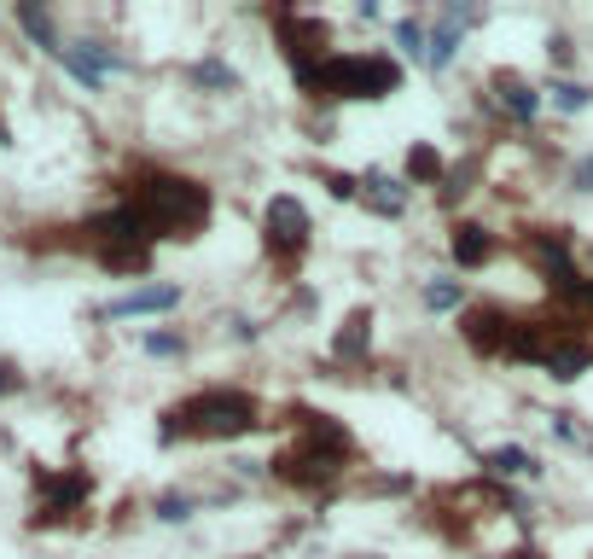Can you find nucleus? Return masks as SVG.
<instances>
[{"label":"nucleus","mask_w":593,"mask_h":559,"mask_svg":"<svg viewBox=\"0 0 593 559\" xmlns=\"http://www.w3.org/2000/svg\"><path fill=\"white\" fill-rule=\"evenodd\" d=\"M122 210L140 222V234L158 239H198L210 227V187L192 175H169V169H140L122 193Z\"/></svg>","instance_id":"obj_1"},{"label":"nucleus","mask_w":593,"mask_h":559,"mask_svg":"<svg viewBox=\"0 0 593 559\" xmlns=\"http://www.w3.org/2000/svg\"><path fill=\"white\" fill-rule=\"evenodd\" d=\"M263 425V409H256V396L245 391H192V396H180L175 409H164V425H158V438L164 443H234L245 438V431Z\"/></svg>","instance_id":"obj_2"},{"label":"nucleus","mask_w":593,"mask_h":559,"mask_svg":"<svg viewBox=\"0 0 593 559\" xmlns=\"http://www.w3.org/2000/svg\"><path fill=\"white\" fill-rule=\"evenodd\" d=\"M349 461H355V438L338 420H332V414H297L291 449H279L268 467H274V478H286V484H297V490H320Z\"/></svg>","instance_id":"obj_3"},{"label":"nucleus","mask_w":593,"mask_h":559,"mask_svg":"<svg viewBox=\"0 0 593 559\" xmlns=\"http://www.w3.org/2000/svg\"><path fill=\"white\" fill-rule=\"evenodd\" d=\"M402 88V65L384 53H332L315 76H303V94L315 99H391Z\"/></svg>","instance_id":"obj_4"},{"label":"nucleus","mask_w":593,"mask_h":559,"mask_svg":"<svg viewBox=\"0 0 593 559\" xmlns=\"http://www.w3.org/2000/svg\"><path fill=\"white\" fill-rule=\"evenodd\" d=\"M274 30L279 41H286V59L297 70V82L303 76H315L326 59H332V30L320 18H303V12H274Z\"/></svg>","instance_id":"obj_5"},{"label":"nucleus","mask_w":593,"mask_h":559,"mask_svg":"<svg viewBox=\"0 0 593 559\" xmlns=\"http://www.w3.org/2000/svg\"><path fill=\"white\" fill-rule=\"evenodd\" d=\"M308 234H315V227H308V210L297 205L291 193L268 198V210H263V239H268V251H274V257L286 263V268L308 251Z\"/></svg>","instance_id":"obj_6"},{"label":"nucleus","mask_w":593,"mask_h":559,"mask_svg":"<svg viewBox=\"0 0 593 559\" xmlns=\"http://www.w3.org/2000/svg\"><path fill=\"white\" fill-rule=\"evenodd\" d=\"M82 496H88V478H82V472L47 478V496H41V507H36V524H59V519H70L76 507H82Z\"/></svg>","instance_id":"obj_7"},{"label":"nucleus","mask_w":593,"mask_h":559,"mask_svg":"<svg viewBox=\"0 0 593 559\" xmlns=\"http://www.w3.org/2000/svg\"><path fill=\"white\" fill-rule=\"evenodd\" d=\"M488 88H495V99H501V111H512L518 122H535V111H541V99H535V88L524 82L518 70H495L488 76Z\"/></svg>","instance_id":"obj_8"},{"label":"nucleus","mask_w":593,"mask_h":559,"mask_svg":"<svg viewBox=\"0 0 593 559\" xmlns=\"http://www.w3.org/2000/svg\"><path fill=\"white\" fill-rule=\"evenodd\" d=\"M175 303H180L175 286H140V292L106 303V315H111V321H122V315H164V310H175Z\"/></svg>","instance_id":"obj_9"},{"label":"nucleus","mask_w":593,"mask_h":559,"mask_svg":"<svg viewBox=\"0 0 593 559\" xmlns=\"http://www.w3.org/2000/svg\"><path fill=\"white\" fill-rule=\"evenodd\" d=\"M448 245H454V263H459V268H483L488 257H495V234L477 227V222H459Z\"/></svg>","instance_id":"obj_10"},{"label":"nucleus","mask_w":593,"mask_h":559,"mask_svg":"<svg viewBox=\"0 0 593 559\" xmlns=\"http://www.w3.org/2000/svg\"><path fill=\"white\" fill-rule=\"evenodd\" d=\"M360 198L378 210V216H402V205H407V187L396 182V175H384V169H367L360 175Z\"/></svg>","instance_id":"obj_11"},{"label":"nucleus","mask_w":593,"mask_h":559,"mask_svg":"<svg viewBox=\"0 0 593 559\" xmlns=\"http://www.w3.org/2000/svg\"><path fill=\"white\" fill-rule=\"evenodd\" d=\"M373 344V310H355L349 321H344V333H338V344H332V355H338V362H355L360 350Z\"/></svg>","instance_id":"obj_12"},{"label":"nucleus","mask_w":593,"mask_h":559,"mask_svg":"<svg viewBox=\"0 0 593 559\" xmlns=\"http://www.w3.org/2000/svg\"><path fill=\"white\" fill-rule=\"evenodd\" d=\"M483 467L495 472V478H530V472H541L530 449H488V454H483Z\"/></svg>","instance_id":"obj_13"},{"label":"nucleus","mask_w":593,"mask_h":559,"mask_svg":"<svg viewBox=\"0 0 593 559\" xmlns=\"http://www.w3.org/2000/svg\"><path fill=\"white\" fill-rule=\"evenodd\" d=\"M396 47L402 53H414V59H425L431 65V30L419 18H396Z\"/></svg>","instance_id":"obj_14"},{"label":"nucleus","mask_w":593,"mask_h":559,"mask_svg":"<svg viewBox=\"0 0 593 559\" xmlns=\"http://www.w3.org/2000/svg\"><path fill=\"white\" fill-rule=\"evenodd\" d=\"M454 47H459V18L448 12V18L431 30V70H443V65L454 59Z\"/></svg>","instance_id":"obj_15"},{"label":"nucleus","mask_w":593,"mask_h":559,"mask_svg":"<svg viewBox=\"0 0 593 559\" xmlns=\"http://www.w3.org/2000/svg\"><path fill=\"white\" fill-rule=\"evenodd\" d=\"M407 182H419V187L443 182V158H436L431 146H414V151H407Z\"/></svg>","instance_id":"obj_16"},{"label":"nucleus","mask_w":593,"mask_h":559,"mask_svg":"<svg viewBox=\"0 0 593 559\" xmlns=\"http://www.w3.org/2000/svg\"><path fill=\"white\" fill-rule=\"evenodd\" d=\"M192 82L198 88H239V76L227 70L221 59H204V65H192Z\"/></svg>","instance_id":"obj_17"},{"label":"nucleus","mask_w":593,"mask_h":559,"mask_svg":"<svg viewBox=\"0 0 593 559\" xmlns=\"http://www.w3.org/2000/svg\"><path fill=\"white\" fill-rule=\"evenodd\" d=\"M587 99H593V94H587L582 82H553V106H559V111H582Z\"/></svg>","instance_id":"obj_18"},{"label":"nucleus","mask_w":593,"mask_h":559,"mask_svg":"<svg viewBox=\"0 0 593 559\" xmlns=\"http://www.w3.org/2000/svg\"><path fill=\"white\" fill-rule=\"evenodd\" d=\"M425 303L431 310H459V286L454 280H436V286H425Z\"/></svg>","instance_id":"obj_19"},{"label":"nucleus","mask_w":593,"mask_h":559,"mask_svg":"<svg viewBox=\"0 0 593 559\" xmlns=\"http://www.w3.org/2000/svg\"><path fill=\"white\" fill-rule=\"evenodd\" d=\"M158 519H169V524L192 519V501H187V496H164V501H158Z\"/></svg>","instance_id":"obj_20"},{"label":"nucleus","mask_w":593,"mask_h":559,"mask_svg":"<svg viewBox=\"0 0 593 559\" xmlns=\"http://www.w3.org/2000/svg\"><path fill=\"white\" fill-rule=\"evenodd\" d=\"M146 350H151V355H180V339H175V333H151Z\"/></svg>","instance_id":"obj_21"},{"label":"nucleus","mask_w":593,"mask_h":559,"mask_svg":"<svg viewBox=\"0 0 593 559\" xmlns=\"http://www.w3.org/2000/svg\"><path fill=\"white\" fill-rule=\"evenodd\" d=\"M7 391H18V367L0 362V396H7Z\"/></svg>","instance_id":"obj_22"},{"label":"nucleus","mask_w":593,"mask_h":559,"mask_svg":"<svg viewBox=\"0 0 593 559\" xmlns=\"http://www.w3.org/2000/svg\"><path fill=\"white\" fill-rule=\"evenodd\" d=\"M576 193H593V158L576 169Z\"/></svg>","instance_id":"obj_23"}]
</instances>
